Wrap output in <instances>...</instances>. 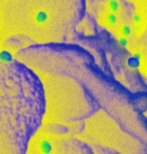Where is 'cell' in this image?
Returning <instances> with one entry per match:
<instances>
[{
	"label": "cell",
	"instance_id": "6da1fadb",
	"mask_svg": "<svg viewBox=\"0 0 147 154\" xmlns=\"http://www.w3.org/2000/svg\"><path fill=\"white\" fill-rule=\"evenodd\" d=\"M9 20L39 33L73 26L82 18L85 0H5Z\"/></svg>",
	"mask_w": 147,
	"mask_h": 154
}]
</instances>
